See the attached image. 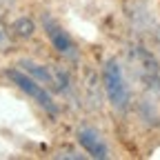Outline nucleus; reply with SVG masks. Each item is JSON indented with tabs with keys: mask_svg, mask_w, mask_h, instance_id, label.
Returning <instances> with one entry per match:
<instances>
[{
	"mask_svg": "<svg viewBox=\"0 0 160 160\" xmlns=\"http://www.w3.org/2000/svg\"><path fill=\"white\" fill-rule=\"evenodd\" d=\"M16 67H20L22 71H27L31 78H36L40 85H45L49 91H58V93H65L69 89V76L51 65H42V62H36V60H18Z\"/></svg>",
	"mask_w": 160,
	"mask_h": 160,
	"instance_id": "39448f33",
	"label": "nucleus"
},
{
	"mask_svg": "<svg viewBox=\"0 0 160 160\" xmlns=\"http://www.w3.org/2000/svg\"><path fill=\"white\" fill-rule=\"evenodd\" d=\"M40 25H42L45 29V36L47 40L51 42V47L62 56L67 60H78L80 51H78V45L73 42V38L67 33V29L58 22V20L49 13H42V18H40Z\"/></svg>",
	"mask_w": 160,
	"mask_h": 160,
	"instance_id": "423d86ee",
	"label": "nucleus"
},
{
	"mask_svg": "<svg viewBox=\"0 0 160 160\" xmlns=\"http://www.w3.org/2000/svg\"><path fill=\"white\" fill-rule=\"evenodd\" d=\"M127 67L145 91H160V62L145 42H133L127 47Z\"/></svg>",
	"mask_w": 160,
	"mask_h": 160,
	"instance_id": "f257e3e1",
	"label": "nucleus"
},
{
	"mask_svg": "<svg viewBox=\"0 0 160 160\" xmlns=\"http://www.w3.org/2000/svg\"><path fill=\"white\" fill-rule=\"evenodd\" d=\"M125 11L129 18V25L136 31V36L140 38V42H145L147 47L153 45L160 38V27L158 20L149 7L147 0H127L125 2Z\"/></svg>",
	"mask_w": 160,
	"mask_h": 160,
	"instance_id": "7ed1b4c3",
	"label": "nucleus"
},
{
	"mask_svg": "<svg viewBox=\"0 0 160 160\" xmlns=\"http://www.w3.org/2000/svg\"><path fill=\"white\" fill-rule=\"evenodd\" d=\"M13 49V33L7 29V25L0 18V53H7Z\"/></svg>",
	"mask_w": 160,
	"mask_h": 160,
	"instance_id": "1a4fd4ad",
	"label": "nucleus"
},
{
	"mask_svg": "<svg viewBox=\"0 0 160 160\" xmlns=\"http://www.w3.org/2000/svg\"><path fill=\"white\" fill-rule=\"evenodd\" d=\"M33 29H36V27H33V22H31V18H25V16L18 18L16 22L11 25V33H13V36H20V38H29V36L33 33Z\"/></svg>",
	"mask_w": 160,
	"mask_h": 160,
	"instance_id": "6e6552de",
	"label": "nucleus"
},
{
	"mask_svg": "<svg viewBox=\"0 0 160 160\" xmlns=\"http://www.w3.org/2000/svg\"><path fill=\"white\" fill-rule=\"evenodd\" d=\"M7 78H9L22 93H27L38 107H42L47 113H51V116H58V113H60V107H58V102L53 100L51 91H49L45 85H40L36 78H31L27 71H22L20 67H11V69H7Z\"/></svg>",
	"mask_w": 160,
	"mask_h": 160,
	"instance_id": "20e7f679",
	"label": "nucleus"
},
{
	"mask_svg": "<svg viewBox=\"0 0 160 160\" xmlns=\"http://www.w3.org/2000/svg\"><path fill=\"white\" fill-rule=\"evenodd\" d=\"M102 89L109 105L118 113H127L131 107V85L125 73V67L118 58H109L102 65Z\"/></svg>",
	"mask_w": 160,
	"mask_h": 160,
	"instance_id": "f03ea898",
	"label": "nucleus"
},
{
	"mask_svg": "<svg viewBox=\"0 0 160 160\" xmlns=\"http://www.w3.org/2000/svg\"><path fill=\"white\" fill-rule=\"evenodd\" d=\"M76 140L82 147V151L91 158H109V145L105 136L91 125H80L76 129Z\"/></svg>",
	"mask_w": 160,
	"mask_h": 160,
	"instance_id": "0eeeda50",
	"label": "nucleus"
}]
</instances>
